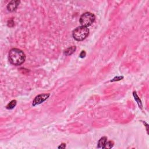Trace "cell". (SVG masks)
<instances>
[{"mask_svg":"<svg viewBox=\"0 0 149 149\" xmlns=\"http://www.w3.org/2000/svg\"><path fill=\"white\" fill-rule=\"evenodd\" d=\"M9 60L12 65H20L25 62L26 56L22 50L17 48H12L9 52Z\"/></svg>","mask_w":149,"mask_h":149,"instance_id":"6da1fadb","label":"cell"},{"mask_svg":"<svg viewBox=\"0 0 149 149\" xmlns=\"http://www.w3.org/2000/svg\"><path fill=\"white\" fill-rule=\"evenodd\" d=\"M89 30L88 28L84 26H79L73 30V37L77 41H82L88 36Z\"/></svg>","mask_w":149,"mask_h":149,"instance_id":"7a4b0ae2","label":"cell"},{"mask_svg":"<svg viewBox=\"0 0 149 149\" xmlns=\"http://www.w3.org/2000/svg\"><path fill=\"white\" fill-rule=\"evenodd\" d=\"M96 17L90 12H86L83 13L80 18V23L82 26L88 27L94 23Z\"/></svg>","mask_w":149,"mask_h":149,"instance_id":"3957f363","label":"cell"},{"mask_svg":"<svg viewBox=\"0 0 149 149\" xmlns=\"http://www.w3.org/2000/svg\"><path fill=\"white\" fill-rule=\"evenodd\" d=\"M49 94H42L37 96L34 100L33 102V106H35L36 105H38L42 104L44 101H46L49 97Z\"/></svg>","mask_w":149,"mask_h":149,"instance_id":"277c9868","label":"cell"},{"mask_svg":"<svg viewBox=\"0 0 149 149\" xmlns=\"http://www.w3.org/2000/svg\"><path fill=\"white\" fill-rule=\"evenodd\" d=\"M19 3V1H11V2L8 4V6H7V9H8V11H11V12H13V11H15L16 9L17 8Z\"/></svg>","mask_w":149,"mask_h":149,"instance_id":"5b68a950","label":"cell"},{"mask_svg":"<svg viewBox=\"0 0 149 149\" xmlns=\"http://www.w3.org/2000/svg\"><path fill=\"white\" fill-rule=\"evenodd\" d=\"M107 140V138L106 137H102L98 140L97 144V147L100 149H103L105 144L106 143Z\"/></svg>","mask_w":149,"mask_h":149,"instance_id":"8992f818","label":"cell"},{"mask_svg":"<svg viewBox=\"0 0 149 149\" xmlns=\"http://www.w3.org/2000/svg\"><path fill=\"white\" fill-rule=\"evenodd\" d=\"M75 50H76V47H75V46H72V47L67 48V49L65 50V54L66 55H69L72 54L75 52Z\"/></svg>","mask_w":149,"mask_h":149,"instance_id":"52a82bcc","label":"cell"},{"mask_svg":"<svg viewBox=\"0 0 149 149\" xmlns=\"http://www.w3.org/2000/svg\"><path fill=\"white\" fill-rule=\"evenodd\" d=\"M17 105V101L16 100H12L11 102L8 104L7 106V108L8 110H12L13 108L16 106Z\"/></svg>","mask_w":149,"mask_h":149,"instance_id":"ba28073f","label":"cell"},{"mask_svg":"<svg viewBox=\"0 0 149 149\" xmlns=\"http://www.w3.org/2000/svg\"><path fill=\"white\" fill-rule=\"evenodd\" d=\"M133 96H134V97H135V100H136V102H137V104H139V107H140V108H141V107H142L141 102L140 100V98H139V97L137 96V94H136V92H133Z\"/></svg>","mask_w":149,"mask_h":149,"instance_id":"9c48e42d","label":"cell"},{"mask_svg":"<svg viewBox=\"0 0 149 149\" xmlns=\"http://www.w3.org/2000/svg\"><path fill=\"white\" fill-rule=\"evenodd\" d=\"M114 146V142L113 141H107L106 143L105 144L103 149H111Z\"/></svg>","mask_w":149,"mask_h":149,"instance_id":"30bf717a","label":"cell"},{"mask_svg":"<svg viewBox=\"0 0 149 149\" xmlns=\"http://www.w3.org/2000/svg\"><path fill=\"white\" fill-rule=\"evenodd\" d=\"M122 78H123V76H122V77H115V78H114L112 80H111V82H114V81H120V80L122 79Z\"/></svg>","mask_w":149,"mask_h":149,"instance_id":"8fae6325","label":"cell"},{"mask_svg":"<svg viewBox=\"0 0 149 149\" xmlns=\"http://www.w3.org/2000/svg\"><path fill=\"white\" fill-rule=\"evenodd\" d=\"M85 56H86V52H85V51H82L81 54H80V57L81 58H84Z\"/></svg>","mask_w":149,"mask_h":149,"instance_id":"7c38bea8","label":"cell"},{"mask_svg":"<svg viewBox=\"0 0 149 149\" xmlns=\"http://www.w3.org/2000/svg\"><path fill=\"white\" fill-rule=\"evenodd\" d=\"M66 147V145H65V144H64V143H62V144H61V145H60V146H59L58 147V149H64V148H65Z\"/></svg>","mask_w":149,"mask_h":149,"instance_id":"4fadbf2b","label":"cell"}]
</instances>
